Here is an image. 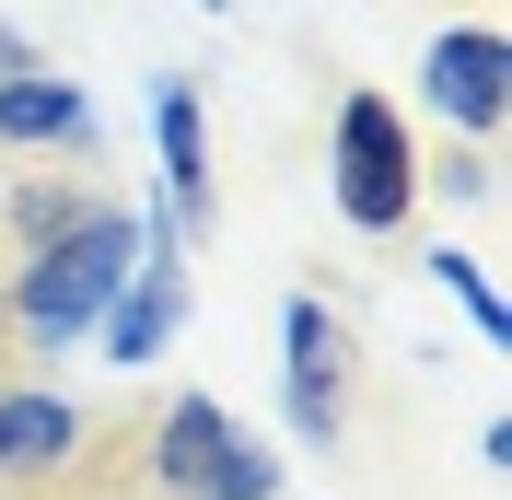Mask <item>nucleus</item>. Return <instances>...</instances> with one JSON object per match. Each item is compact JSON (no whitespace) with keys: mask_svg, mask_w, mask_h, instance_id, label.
Returning <instances> with one entry per match:
<instances>
[{"mask_svg":"<svg viewBox=\"0 0 512 500\" xmlns=\"http://www.w3.org/2000/svg\"><path fill=\"white\" fill-rule=\"evenodd\" d=\"M431 280L466 303V326H478L489 349H512V314H501V291H489V268H478V256H431Z\"/></svg>","mask_w":512,"mask_h":500,"instance_id":"obj_12","label":"nucleus"},{"mask_svg":"<svg viewBox=\"0 0 512 500\" xmlns=\"http://www.w3.org/2000/svg\"><path fill=\"white\" fill-rule=\"evenodd\" d=\"M128 268H140V210L105 198L94 221H70L59 245L0 256V338L35 349V361H59L70 338H94V326H105V303L128 291Z\"/></svg>","mask_w":512,"mask_h":500,"instance_id":"obj_1","label":"nucleus"},{"mask_svg":"<svg viewBox=\"0 0 512 500\" xmlns=\"http://www.w3.org/2000/svg\"><path fill=\"white\" fill-rule=\"evenodd\" d=\"M280 349H291V373H280L291 431L338 442V431H350V326H338L315 291H291V303H280Z\"/></svg>","mask_w":512,"mask_h":500,"instance_id":"obj_4","label":"nucleus"},{"mask_svg":"<svg viewBox=\"0 0 512 500\" xmlns=\"http://www.w3.org/2000/svg\"><path fill=\"white\" fill-rule=\"evenodd\" d=\"M105 419V396H70V384L47 373H0V489H24V477H47L59 454H82V431Z\"/></svg>","mask_w":512,"mask_h":500,"instance_id":"obj_8","label":"nucleus"},{"mask_svg":"<svg viewBox=\"0 0 512 500\" xmlns=\"http://www.w3.org/2000/svg\"><path fill=\"white\" fill-rule=\"evenodd\" d=\"M198 12H233V0H198Z\"/></svg>","mask_w":512,"mask_h":500,"instance_id":"obj_15","label":"nucleus"},{"mask_svg":"<svg viewBox=\"0 0 512 500\" xmlns=\"http://www.w3.org/2000/svg\"><path fill=\"white\" fill-rule=\"evenodd\" d=\"M140 489L152 500H280V454H256L222 396H163L140 431Z\"/></svg>","mask_w":512,"mask_h":500,"instance_id":"obj_2","label":"nucleus"},{"mask_svg":"<svg viewBox=\"0 0 512 500\" xmlns=\"http://www.w3.org/2000/svg\"><path fill=\"white\" fill-rule=\"evenodd\" d=\"M326 187H338V221H350V233H408V221H419V140H408V117H396L373 82L338 94Z\"/></svg>","mask_w":512,"mask_h":500,"instance_id":"obj_3","label":"nucleus"},{"mask_svg":"<svg viewBox=\"0 0 512 500\" xmlns=\"http://www.w3.org/2000/svg\"><path fill=\"white\" fill-rule=\"evenodd\" d=\"M419 82H431V117H454L466 140H501V105H512V47L501 24H443L431 35V59H419Z\"/></svg>","mask_w":512,"mask_h":500,"instance_id":"obj_7","label":"nucleus"},{"mask_svg":"<svg viewBox=\"0 0 512 500\" xmlns=\"http://www.w3.org/2000/svg\"><path fill=\"white\" fill-rule=\"evenodd\" d=\"M443 187H454V198H489L501 175H489V152H454V163H443Z\"/></svg>","mask_w":512,"mask_h":500,"instance_id":"obj_13","label":"nucleus"},{"mask_svg":"<svg viewBox=\"0 0 512 500\" xmlns=\"http://www.w3.org/2000/svg\"><path fill=\"white\" fill-rule=\"evenodd\" d=\"M24 70H47V59H35V35H12V24H0V82H24Z\"/></svg>","mask_w":512,"mask_h":500,"instance_id":"obj_14","label":"nucleus"},{"mask_svg":"<svg viewBox=\"0 0 512 500\" xmlns=\"http://www.w3.org/2000/svg\"><path fill=\"white\" fill-rule=\"evenodd\" d=\"M94 163V105L82 82L59 70H24V82H0V163Z\"/></svg>","mask_w":512,"mask_h":500,"instance_id":"obj_10","label":"nucleus"},{"mask_svg":"<svg viewBox=\"0 0 512 500\" xmlns=\"http://www.w3.org/2000/svg\"><path fill=\"white\" fill-rule=\"evenodd\" d=\"M140 431H152V407L105 396V419L82 431V454H59L47 477H24V489H0V500H152L140 489Z\"/></svg>","mask_w":512,"mask_h":500,"instance_id":"obj_9","label":"nucleus"},{"mask_svg":"<svg viewBox=\"0 0 512 500\" xmlns=\"http://www.w3.org/2000/svg\"><path fill=\"white\" fill-rule=\"evenodd\" d=\"M152 152H163V198H152V210L198 245V233L222 221V175H210V105H198L187 70H163V82H152Z\"/></svg>","mask_w":512,"mask_h":500,"instance_id":"obj_6","label":"nucleus"},{"mask_svg":"<svg viewBox=\"0 0 512 500\" xmlns=\"http://www.w3.org/2000/svg\"><path fill=\"white\" fill-rule=\"evenodd\" d=\"M105 187L94 175H24V187L0 198V256H35V245H59L70 221H94Z\"/></svg>","mask_w":512,"mask_h":500,"instance_id":"obj_11","label":"nucleus"},{"mask_svg":"<svg viewBox=\"0 0 512 500\" xmlns=\"http://www.w3.org/2000/svg\"><path fill=\"white\" fill-rule=\"evenodd\" d=\"M175 326H187V233H175V221H140V268H128V291L117 303H105V361H163V338H175Z\"/></svg>","mask_w":512,"mask_h":500,"instance_id":"obj_5","label":"nucleus"},{"mask_svg":"<svg viewBox=\"0 0 512 500\" xmlns=\"http://www.w3.org/2000/svg\"><path fill=\"white\" fill-rule=\"evenodd\" d=\"M0 349H12V338H0Z\"/></svg>","mask_w":512,"mask_h":500,"instance_id":"obj_16","label":"nucleus"}]
</instances>
